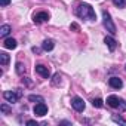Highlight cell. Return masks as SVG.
<instances>
[{"label":"cell","instance_id":"5b68a950","mask_svg":"<svg viewBox=\"0 0 126 126\" xmlns=\"http://www.w3.org/2000/svg\"><path fill=\"white\" fill-rule=\"evenodd\" d=\"M71 107L76 110V111H79V113H82L83 110H85V107H86V104H85V101L82 99V98H79V96H74L73 99H71Z\"/></svg>","mask_w":126,"mask_h":126},{"label":"cell","instance_id":"ac0fdd59","mask_svg":"<svg viewBox=\"0 0 126 126\" xmlns=\"http://www.w3.org/2000/svg\"><path fill=\"white\" fill-rule=\"evenodd\" d=\"M92 105L96 107V108H102V107H104V102H102V99L96 98V99H92Z\"/></svg>","mask_w":126,"mask_h":126},{"label":"cell","instance_id":"8992f818","mask_svg":"<svg viewBox=\"0 0 126 126\" xmlns=\"http://www.w3.org/2000/svg\"><path fill=\"white\" fill-rule=\"evenodd\" d=\"M34 114L39 116V117L46 116V114H47V107H46V104H45V102H37V104L34 105Z\"/></svg>","mask_w":126,"mask_h":126},{"label":"cell","instance_id":"3957f363","mask_svg":"<svg viewBox=\"0 0 126 126\" xmlns=\"http://www.w3.org/2000/svg\"><path fill=\"white\" fill-rule=\"evenodd\" d=\"M21 96H22L21 89H15V91H5V92H3V98H5L8 102H11V104L18 102V99H19Z\"/></svg>","mask_w":126,"mask_h":126},{"label":"cell","instance_id":"4fadbf2b","mask_svg":"<svg viewBox=\"0 0 126 126\" xmlns=\"http://www.w3.org/2000/svg\"><path fill=\"white\" fill-rule=\"evenodd\" d=\"M11 25H8V24H5V25H2V27H0V36H2V37H6L9 33H11Z\"/></svg>","mask_w":126,"mask_h":126},{"label":"cell","instance_id":"2e32d148","mask_svg":"<svg viewBox=\"0 0 126 126\" xmlns=\"http://www.w3.org/2000/svg\"><path fill=\"white\" fill-rule=\"evenodd\" d=\"M25 71H27V70H25V67L22 65V62H16V73H18L19 76H24Z\"/></svg>","mask_w":126,"mask_h":126},{"label":"cell","instance_id":"7a4b0ae2","mask_svg":"<svg viewBox=\"0 0 126 126\" xmlns=\"http://www.w3.org/2000/svg\"><path fill=\"white\" fill-rule=\"evenodd\" d=\"M107 104L110 107H113V108H119L120 111H126V101L116 96V95H110L107 98Z\"/></svg>","mask_w":126,"mask_h":126},{"label":"cell","instance_id":"603a6c76","mask_svg":"<svg viewBox=\"0 0 126 126\" xmlns=\"http://www.w3.org/2000/svg\"><path fill=\"white\" fill-rule=\"evenodd\" d=\"M34 53H40V47H36V46H33V49H31Z\"/></svg>","mask_w":126,"mask_h":126},{"label":"cell","instance_id":"d4e9b609","mask_svg":"<svg viewBox=\"0 0 126 126\" xmlns=\"http://www.w3.org/2000/svg\"><path fill=\"white\" fill-rule=\"evenodd\" d=\"M71 28H73V30H79V25H77V24H71Z\"/></svg>","mask_w":126,"mask_h":126},{"label":"cell","instance_id":"e0dca14e","mask_svg":"<svg viewBox=\"0 0 126 126\" xmlns=\"http://www.w3.org/2000/svg\"><path fill=\"white\" fill-rule=\"evenodd\" d=\"M52 85H53V86L61 85V76H59V73H56V74L52 77Z\"/></svg>","mask_w":126,"mask_h":126},{"label":"cell","instance_id":"9a60e30c","mask_svg":"<svg viewBox=\"0 0 126 126\" xmlns=\"http://www.w3.org/2000/svg\"><path fill=\"white\" fill-rule=\"evenodd\" d=\"M28 101H31V102H45L43 96H40V95H30Z\"/></svg>","mask_w":126,"mask_h":126},{"label":"cell","instance_id":"ffe728a7","mask_svg":"<svg viewBox=\"0 0 126 126\" xmlns=\"http://www.w3.org/2000/svg\"><path fill=\"white\" fill-rule=\"evenodd\" d=\"M111 119H113V122H116V123H122V125H126V120H125V119H122L120 116H113Z\"/></svg>","mask_w":126,"mask_h":126},{"label":"cell","instance_id":"7c38bea8","mask_svg":"<svg viewBox=\"0 0 126 126\" xmlns=\"http://www.w3.org/2000/svg\"><path fill=\"white\" fill-rule=\"evenodd\" d=\"M53 46H55V43H53V40H50V39H46V40L43 42V45H42V47H43L45 50H52Z\"/></svg>","mask_w":126,"mask_h":126},{"label":"cell","instance_id":"7402d4cb","mask_svg":"<svg viewBox=\"0 0 126 126\" xmlns=\"http://www.w3.org/2000/svg\"><path fill=\"white\" fill-rule=\"evenodd\" d=\"M11 3V0H0V5H2V6H8Z\"/></svg>","mask_w":126,"mask_h":126},{"label":"cell","instance_id":"277c9868","mask_svg":"<svg viewBox=\"0 0 126 126\" xmlns=\"http://www.w3.org/2000/svg\"><path fill=\"white\" fill-rule=\"evenodd\" d=\"M102 22H104V27L107 28V31H110V34H116L117 33L116 31V25H114V22L111 19V15L107 11L102 12Z\"/></svg>","mask_w":126,"mask_h":126},{"label":"cell","instance_id":"44dd1931","mask_svg":"<svg viewBox=\"0 0 126 126\" xmlns=\"http://www.w3.org/2000/svg\"><path fill=\"white\" fill-rule=\"evenodd\" d=\"M0 110H2V111H3L5 114H9V113H11V108H9V107H8L6 104H2V107H0Z\"/></svg>","mask_w":126,"mask_h":126},{"label":"cell","instance_id":"5bb4252c","mask_svg":"<svg viewBox=\"0 0 126 126\" xmlns=\"http://www.w3.org/2000/svg\"><path fill=\"white\" fill-rule=\"evenodd\" d=\"M0 62H2V65H8L9 64V55L2 52V53H0Z\"/></svg>","mask_w":126,"mask_h":126},{"label":"cell","instance_id":"d6986e66","mask_svg":"<svg viewBox=\"0 0 126 126\" xmlns=\"http://www.w3.org/2000/svg\"><path fill=\"white\" fill-rule=\"evenodd\" d=\"M113 5L117 8H125L126 6V0H113Z\"/></svg>","mask_w":126,"mask_h":126},{"label":"cell","instance_id":"9c48e42d","mask_svg":"<svg viewBox=\"0 0 126 126\" xmlns=\"http://www.w3.org/2000/svg\"><path fill=\"white\" fill-rule=\"evenodd\" d=\"M108 85H110L113 89H120V88L123 86V82H122V79H119V77H111V79L108 80Z\"/></svg>","mask_w":126,"mask_h":126},{"label":"cell","instance_id":"6da1fadb","mask_svg":"<svg viewBox=\"0 0 126 126\" xmlns=\"http://www.w3.org/2000/svg\"><path fill=\"white\" fill-rule=\"evenodd\" d=\"M77 16L82 18V19H89V21H94L95 19V11L91 5L88 3H83V5H79L77 11H76Z\"/></svg>","mask_w":126,"mask_h":126},{"label":"cell","instance_id":"8fae6325","mask_svg":"<svg viewBox=\"0 0 126 126\" xmlns=\"http://www.w3.org/2000/svg\"><path fill=\"white\" fill-rule=\"evenodd\" d=\"M16 40L15 39H5V42H3V46L6 47V49H15L16 47Z\"/></svg>","mask_w":126,"mask_h":126},{"label":"cell","instance_id":"52a82bcc","mask_svg":"<svg viewBox=\"0 0 126 126\" xmlns=\"http://www.w3.org/2000/svg\"><path fill=\"white\" fill-rule=\"evenodd\" d=\"M47 19H49V14H47V12H37V14H34V16H33L34 24H42V22H45V21H47Z\"/></svg>","mask_w":126,"mask_h":126},{"label":"cell","instance_id":"30bf717a","mask_svg":"<svg viewBox=\"0 0 126 126\" xmlns=\"http://www.w3.org/2000/svg\"><path fill=\"white\" fill-rule=\"evenodd\" d=\"M104 43H105V45L108 46V49H110L111 52H113V50H114V49L117 47V42H116V40H114L113 37H110V36L104 39Z\"/></svg>","mask_w":126,"mask_h":126},{"label":"cell","instance_id":"ba28073f","mask_svg":"<svg viewBox=\"0 0 126 126\" xmlns=\"http://www.w3.org/2000/svg\"><path fill=\"white\" fill-rule=\"evenodd\" d=\"M36 73L40 74V76L45 77V79H49V77H50V71H49V68L45 67V65H42V64L36 65Z\"/></svg>","mask_w":126,"mask_h":126},{"label":"cell","instance_id":"cb8c5ba5","mask_svg":"<svg viewBox=\"0 0 126 126\" xmlns=\"http://www.w3.org/2000/svg\"><path fill=\"white\" fill-rule=\"evenodd\" d=\"M27 125H36V126H37V122H36V120H28Z\"/></svg>","mask_w":126,"mask_h":126}]
</instances>
